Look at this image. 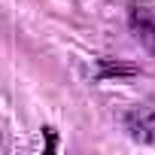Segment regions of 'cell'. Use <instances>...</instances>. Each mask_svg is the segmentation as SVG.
Masks as SVG:
<instances>
[{
  "label": "cell",
  "instance_id": "6da1fadb",
  "mask_svg": "<svg viewBox=\"0 0 155 155\" xmlns=\"http://www.w3.org/2000/svg\"><path fill=\"white\" fill-rule=\"evenodd\" d=\"M125 128L137 143L155 146V101H146V104L134 107L125 116Z\"/></svg>",
  "mask_w": 155,
  "mask_h": 155
},
{
  "label": "cell",
  "instance_id": "7a4b0ae2",
  "mask_svg": "<svg viewBox=\"0 0 155 155\" xmlns=\"http://www.w3.org/2000/svg\"><path fill=\"white\" fill-rule=\"evenodd\" d=\"M131 28H134L137 40H140L149 52H155V12H149L146 6H134V12H131Z\"/></svg>",
  "mask_w": 155,
  "mask_h": 155
}]
</instances>
